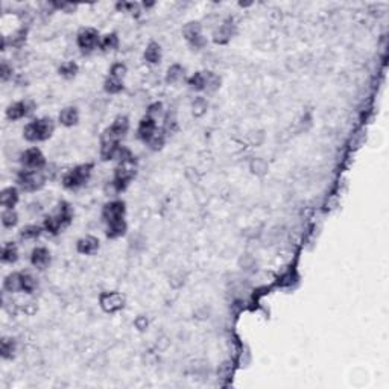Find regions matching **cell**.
I'll return each mask as SVG.
<instances>
[{
	"mask_svg": "<svg viewBox=\"0 0 389 389\" xmlns=\"http://www.w3.org/2000/svg\"><path fill=\"white\" fill-rule=\"evenodd\" d=\"M55 132V122L50 117H38L26 123L23 128V137L31 143L49 140Z\"/></svg>",
	"mask_w": 389,
	"mask_h": 389,
	"instance_id": "obj_1",
	"label": "cell"
},
{
	"mask_svg": "<svg viewBox=\"0 0 389 389\" xmlns=\"http://www.w3.org/2000/svg\"><path fill=\"white\" fill-rule=\"evenodd\" d=\"M46 173L44 170H29L23 169L17 173V186L25 192H38L46 184Z\"/></svg>",
	"mask_w": 389,
	"mask_h": 389,
	"instance_id": "obj_4",
	"label": "cell"
},
{
	"mask_svg": "<svg viewBox=\"0 0 389 389\" xmlns=\"http://www.w3.org/2000/svg\"><path fill=\"white\" fill-rule=\"evenodd\" d=\"M163 114V104L161 102H154V104H151L149 107H148V110H146V116L152 117V119H155L157 117H160Z\"/></svg>",
	"mask_w": 389,
	"mask_h": 389,
	"instance_id": "obj_37",
	"label": "cell"
},
{
	"mask_svg": "<svg viewBox=\"0 0 389 389\" xmlns=\"http://www.w3.org/2000/svg\"><path fill=\"white\" fill-rule=\"evenodd\" d=\"M44 231V228H43V225H37V224H29V225H26V227H23L22 230H20V239H23V240H35V239H38L41 233Z\"/></svg>",
	"mask_w": 389,
	"mask_h": 389,
	"instance_id": "obj_24",
	"label": "cell"
},
{
	"mask_svg": "<svg viewBox=\"0 0 389 389\" xmlns=\"http://www.w3.org/2000/svg\"><path fill=\"white\" fill-rule=\"evenodd\" d=\"M20 257V252H18V248L14 242H8L3 245V249H2V262L5 265H14Z\"/></svg>",
	"mask_w": 389,
	"mask_h": 389,
	"instance_id": "obj_20",
	"label": "cell"
},
{
	"mask_svg": "<svg viewBox=\"0 0 389 389\" xmlns=\"http://www.w3.org/2000/svg\"><path fill=\"white\" fill-rule=\"evenodd\" d=\"M101 35L98 32V29L94 28H84L81 29L76 35V44L81 50H85V52H91L94 49H99V44H101Z\"/></svg>",
	"mask_w": 389,
	"mask_h": 389,
	"instance_id": "obj_7",
	"label": "cell"
},
{
	"mask_svg": "<svg viewBox=\"0 0 389 389\" xmlns=\"http://www.w3.org/2000/svg\"><path fill=\"white\" fill-rule=\"evenodd\" d=\"M135 325H137V328H139V330H145V328L148 327V321H146L143 316H140V318L135 321Z\"/></svg>",
	"mask_w": 389,
	"mask_h": 389,
	"instance_id": "obj_40",
	"label": "cell"
},
{
	"mask_svg": "<svg viewBox=\"0 0 389 389\" xmlns=\"http://www.w3.org/2000/svg\"><path fill=\"white\" fill-rule=\"evenodd\" d=\"M20 163L23 169H29V170H44L47 166L46 157L37 146L25 149L20 154Z\"/></svg>",
	"mask_w": 389,
	"mask_h": 389,
	"instance_id": "obj_5",
	"label": "cell"
},
{
	"mask_svg": "<svg viewBox=\"0 0 389 389\" xmlns=\"http://www.w3.org/2000/svg\"><path fill=\"white\" fill-rule=\"evenodd\" d=\"M266 170H268V164H266L263 160H256V161H252V172H254V173L263 175V173H266Z\"/></svg>",
	"mask_w": 389,
	"mask_h": 389,
	"instance_id": "obj_39",
	"label": "cell"
},
{
	"mask_svg": "<svg viewBox=\"0 0 389 389\" xmlns=\"http://www.w3.org/2000/svg\"><path fill=\"white\" fill-rule=\"evenodd\" d=\"M58 122L63 125V126H75L79 122V111L76 107H66L60 111V116H58Z\"/></svg>",
	"mask_w": 389,
	"mask_h": 389,
	"instance_id": "obj_18",
	"label": "cell"
},
{
	"mask_svg": "<svg viewBox=\"0 0 389 389\" xmlns=\"http://www.w3.org/2000/svg\"><path fill=\"white\" fill-rule=\"evenodd\" d=\"M126 72H128V69H126V66H125L123 63H116V64H113L111 69H110V75L117 79L125 78Z\"/></svg>",
	"mask_w": 389,
	"mask_h": 389,
	"instance_id": "obj_36",
	"label": "cell"
},
{
	"mask_svg": "<svg viewBox=\"0 0 389 389\" xmlns=\"http://www.w3.org/2000/svg\"><path fill=\"white\" fill-rule=\"evenodd\" d=\"M125 213H126V204L122 199H113L110 202H107L102 208V221L105 224H111L116 221L125 219Z\"/></svg>",
	"mask_w": 389,
	"mask_h": 389,
	"instance_id": "obj_8",
	"label": "cell"
},
{
	"mask_svg": "<svg viewBox=\"0 0 389 389\" xmlns=\"http://www.w3.org/2000/svg\"><path fill=\"white\" fill-rule=\"evenodd\" d=\"M128 230V225H126V221L122 219V221H116V222H111V224H107V230H105V234L108 239H119L122 236H125Z\"/></svg>",
	"mask_w": 389,
	"mask_h": 389,
	"instance_id": "obj_23",
	"label": "cell"
},
{
	"mask_svg": "<svg viewBox=\"0 0 389 389\" xmlns=\"http://www.w3.org/2000/svg\"><path fill=\"white\" fill-rule=\"evenodd\" d=\"M166 132H164V129L160 126L158 129H157V132L152 135V139L146 143V146L149 148V149H152V151H160L163 146H164V143H166Z\"/></svg>",
	"mask_w": 389,
	"mask_h": 389,
	"instance_id": "obj_27",
	"label": "cell"
},
{
	"mask_svg": "<svg viewBox=\"0 0 389 389\" xmlns=\"http://www.w3.org/2000/svg\"><path fill=\"white\" fill-rule=\"evenodd\" d=\"M183 35H184L186 41L190 44V47H193L196 50L202 49L207 43V40L202 34V26L199 22H189L183 28Z\"/></svg>",
	"mask_w": 389,
	"mask_h": 389,
	"instance_id": "obj_10",
	"label": "cell"
},
{
	"mask_svg": "<svg viewBox=\"0 0 389 389\" xmlns=\"http://www.w3.org/2000/svg\"><path fill=\"white\" fill-rule=\"evenodd\" d=\"M120 142H111V140H102L101 145V158L104 161L116 160L117 154L120 151Z\"/></svg>",
	"mask_w": 389,
	"mask_h": 389,
	"instance_id": "obj_19",
	"label": "cell"
},
{
	"mask_svg": "<svg viewBox=\"0 0 389 389\" xmlns=\"http://www.w3.org/2000/svg\"><path fill=\"white\" fill-rule=\"evenodd\" d=\"M15 353H17V342H15V339L3 336L2 341H0V356L8 360V359H12L15 356Z\"/></svg>",
	"mask_w": 389,
	"mask_h": 389,
	"instance_id": "obj_21",
	"label": "cell"
},
{
	"mask_svg": "<svg viewBox=\"0 0 389 389\" xmlns=\"http://www.w3.org/2000/svg\"><path fill=\"white\" fill-rule=\"evenodd\" d=\"M91 172H93V164H90V163L79 164V166H75L73 169L67 170L63 175L61 183L67 190H78L88 183V180L91 177Z\"/></svg>",
	"mask_w": 389,
	"mask_h": 389,
	"instance_id": "obj_3",
	"label": "cell"
},
{
	"mask_svg": "<svg viewBox=\"0 0 389 389\" xmlns=\"http://www.w3.org/2000/svg\"><path fill=\"white\" fill-rule=\"evenodd\" d=\"M158 128H160V126H158L155 119H152V117L145 114V117H142V120L139 122V126H137V137L146 145V143L152 139V135L155 134Z\"/></svg>",
	"mask_w": 389,
	"mask_h": 389,
	"instance_id": "obj_12",
	"label": "cell"
},
{
	"mask_svg": "<svg viewBox=\"0 0 389 389\" xmlns=\"http://www.w3.org/2000/svg\"><path fill=\"white\" fill-rule=\"evenodd\" d=\"M205 73V91L207 93H215L221 87V78L213 73V72H204Z\"/></svg>",
	"mask_w": 389,
	"mask_h": 389,
	"instance_id": "obj_31",
	"label": "cell"
},
{
	"mask_svg": "<svg viewBox=\"0 0 389 389\" xmlns=\"http://www.w3.org/2000/svg\"><path fill=\"white\" fill-rule=\"evenodd\" d=\"M189 87L194 91H205V73L204 72H196L189 78Z\"/></svg>",
	"mask_w": 389,
	"mask_h": 389,
	"instance_id": "obj_32",
	"label": "cell"
},
{
	"mask_svg": "<svg viewBox=\"0 0 389 389\" xmlns=\"http://www.w3.org/2000/svg\"><path fill=\"white\" fill-rule=\"evenodd\" d=\"M50 262H52V256H50V251L46 246H37V248L32 249V252H31V265L35 269L43 271V269L49 268Z\"/></svg>",
	"mask_w": 389,
	"mask_h": 389,
	"instance_id": "obj_13",
	"label": "cell"
},
{
	"mask_svg": "<svg viewBox=\"0 0 389 389\" xmlns=\"http://www.w3.org/2000/svg\"><path fill=\"white\" fill-rule=\"evenodd\" d=\"M0 76H2V81L6 82L9 78H12V66L8 64V61H3L2 66H0Z\"/></svg>",
	"mask_w": 389,
	"mask_h": 389,
	"instance_id": "obj_38",
	"label": "cell"
},
{
	"mask_svg": "<svg viewBox=\"0 0 389 389\" xmlns=\"http://www.w3.org/2000/svg\"><path fill=\"white\" fill-rule=\"evenodd\" d=\"M125 303H126L125 295H122L117 290L102 292L99 295V304L105 313H116V312L122 310L125 307Z\"/></svg>",
	"mask_w": 389,
	"mask_h": 389,
	"instance_id": "obj_6",
	"label": "cell"
},
{
	"mask_svg": "<svg viewBox=\"0 0 389 389\" xmlns=\"http://www.w3.org/2000/svg\"><path fill=\"white\" fill-rule=\"evenodd\" d=\"M207 108H208V102H207L205 98H202V96L194 98V101L192 102V111H193L194 116H204V114L207 113Z\"/></svg>",
	"mask_w": 389,
	"mask_h": 389,
	"instance_id": "obj_34",
	"label": "cell"
},
{
	"mask_svg": "<svg viewBox=\"0 0 389 389\" xmlns=\"http://www.w3.org/2000/svg\"><path fill=\"white\" fill-rule=\"evenodd\" d=\"M5 294H18L23 292V271L8 274L3 280Z\"/></svg>",
	"mask_w": 389,
	"mask_h": 389,
	"instance_id": "obj_14",
	"label": "cell"
},
{
	"mask_svg": "<svg viewBox=\"0 0 389 389\" xmlns=\"http://www.w3.org/2000/svg\"><path fill=\"white\" fill-rule=\"evenodd\" d=\"M18 224V215L14 208H3L2 211V225L5 228H14Z\"/></svg>",
	"mask_w": 389,
	"mask_h": 389,
	"instance_id": "obj_26",
	"label": "cell"
},
{
	"mask_svg": "<svg viewBox=\"0 0 389 389\" xmlns=\"http://www.w3.org/2000/svg\"><path fill=\"white\" fill-rule=\"evenodd\" d=\"M73 219V208L69 202L63 201L60 202L56 211L50 216H46L44 218V222H43V228L44 231L49 234H58L61 230H64Z\"/></svg>",
	"mask_w": 389,
	"mask_h": 389,
	"instance_id": "obj_2",
	"label": "cell"
},
{
	"mask_svg": "<svg viewBox=\"0 0 389 389\" xmlns=\"http://www.w3.org/2000/svg\"><path fill=\"white\" fill-rule=\"evenodd\" d=\"M145 56V61L149 63V64H158L161 61V46L155 43V41H151L148 46H146V50L143 53Z\"/></svg>",
	"mask_w": 389,
	"mask_h": 389,
	"instance_id": "obj_22",
	"label": "cell"
},
{
	"mask_svg": "<svg viewBox=\"0 0 389 389\" xmlns=\"http://www.w3.org/2000/svg\"><path fill=\"white\" fill-rule=\"evenodd\" d=\"M34 110H35V104L32 101H28V99L26 101L25 99L23 101H17V102L11 104L8 107L6 117L9 120L15 122V120H20V119H25V117H28L29 114H32Z\"/></svg>",
	"mask_w": 389,
	"mask_h": 389,
	"instance_id": "obj_11",
	"label": "cell"
},
{
	"mask_svg": "<svg viewBox=\"0 0 389 389\" xmlns=\"http://www.w3.org/2000/svg\"><path fill=\"white\" fill-rule=\"evenodd\" d=\"M38 287V280L31 273L23 271V292L25 294H34Z\"/></svg>",
	"mask_w": 389,
	"mask_h": 389,
	"instance_id": "obj_33",
	"label": "cell"
},
{
	"mask_svg": "<svg viewBox=\"0 0 389 389\" xmlns=\"http://www.w3.org/2000/svg\"><path fill=\"white\" fill-rule=\"evenodd\" d=\"M234 29V25L231 20H227V22H224L218 29H216V32H215V43L216 44H227L231 37H233V31Z\"/></svg>",
	"mask_w": 389,
	"mask_h": 389,
	"instance_id": "obj_17",
	"label": "cell"
},
{
	"mask_svg": "<svg viewBox=\"0 0 389 389\" xmlns=\"http://www.w3.org/2000/svg\"><path fill=\"white\" fill-rule=\"evenodd\" d=\"M18 199H20L18 189L14 186H9V187H5L0 193V205L3 208H15Z\"/></svg>",
	"mask_w": 389,
	"mask_h": 389,
	"instance_id": "obj_16",
	"label": "cell"
},
{
	"mask_svg": "<svg viewBox=\"0 0 389 389\" xmlns=\"http://www.w3.org/2000/svg\"><path fill=\"white\" fill-rule=\"evenodd\" d=\"M99 249V239L94 236H85L79 239L76 243V251L84 256H91Z\"/></svg>",
	"mask_w": 389,
	"mask_h": 389,
	"instance_id": "obj_15",
	"label": "cell"
},
{
	"mask_svg": "<svg viewBox=\"0 0 389 389\" xmlns=\"http://www.w3.org/2000/svg\"><path fill=\"white\" fill-rule=\"evenodd\" d=\"M183 79H184V67L183 66L172 64L167 69V73H166V82L167 84H178Z\"/></svg>",
	"mask_w": 389,
	"mask_h": 389,
	"instance_id": "obj_25",
	"label": "cell"
},
{
	"mask_svg": "<svg viewBox=\"0 0 389 389\" xmlns=\"http://www.w3.org/2000/svg\"><path fill=\"white\" fill-rule=\"evenodd\" d=\"M104 90L108 94H119L120 91H123V79H117L110 75L104 82Z\"/></svg>",
	"mask_w": 389,
	"mask_h": 389,
	"instance_id": "obj_29",
	"label": "cell"
},
{
	"mask_svg": "<svg viewBox=\"0 0 389 389\" xmlns=\"http://www.w3.org/2000/svg\"><path fill=\"white\" fill-rule=\"evenodd\" d=\"M26 35H28V31L25 29V28H22V29H18V31H15L9 40H8V43H9V46L11 47H22L23 44H25V41H26Z\"/></svg>",
	"mask_w": 389,
	"mask_h": 389,
	"instance_id": "obj_35",
	"label": "cell"
},
{
	"mask_svg": "<svg viewBox=\"0 0 389 389\" xmlns=\"http://www.w3.org/2000/svg\"><path fill=\"white\" fill-rule=\"evenodd\" d=\"M78 70H79L78 64H76L75 61H67V63H64V64H61V66H60L58 73H60L63 78L72 79L76 76Z\"/></svg>",
	"mask_w": 389,
	"mask_h": 389,
	"instance_id": "obj_30",
	"label": "cell"
},
{
	"mask_svg": "<svg viewBox=\"0 0 389 389\" xmlns=\"http://www.w3.org/2000/svg\"><path fill=\"white\" fill-rule=\"evenodd\" d=\"M119 47V37L117 34L111 32V34H107L101 38V44H99V49L102 52H111V50H116Z\"/></svg>",
	"mask_w": 389,
	"mask_h": 389,
	"instance_id": "obj_28",
	"label": "cell"
},
{
	"mask_svg": "<svg viewBox=\"0 0 389 389\" xmlns=\"http://www.w3.org/2000/svg\"><path fill=\"white\" fill-rule=\"evenodd\" d=\"M129 131V120L128 117L119 116L114 119V122L104 131L102 140H111V142H120L126 132Z\"/></svg>",
	"mask_w": 389,
	"mask_h": 389,
	"instance_id": "obj_9",
	"label": "cell"
}]
</instances>
